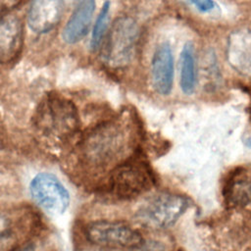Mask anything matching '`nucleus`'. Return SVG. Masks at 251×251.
<instances>
[{
  "label": "nucleus",
  "instance_id": "obj_17",
  "mask_svg": "<svg viewBox=\"0 0 251 251\" xmlns=\"http://www.w3.org/2000/svg\"><path fill=\"white\" fill-rule=\"evenodd\" d=\"M190 4L194 5L195 8L202 13H209L216 8L214 0H186Z\"/></svg>",
  "mask_w": 251,
  "mask_h": 251
},
{
  "label": "nucleus",
  "instance_id": "obj_20",
  "mask_svg": "<svg viewBox=\"0 0 251 251\" xmlns=\"http://www.w3.org/2000/svg\"><path fill=\"white\" fill-rule=\"evenodd\" d=\"M82 0H61L62 4L63 5H66V6H73V5H75L77 4L78 2H81Z\"/></svg>",
  "mask_w": 251,
  "mask_h": 251
},
{
  "label": "nucleus",
  "instance_id": "obj_19",
  "mask_svg": "<svg viewBox=\"0 0 251 251\" xmlns=\"http://www.w3.org/2000/svg\"><path fill=\"white\" fill-rule=\"evenodd\" d=\"M10 227V220L9 218L0 212V232Z\"/></svg>",
  "mask_w": 251,
  "mask_h": 251
},
{
  "label": "nucleus",
  "instance_id": "obj_18",
  "mask_svg": "<svg viewBox=\"0 0 251 251\" xmlns=\"http://www.w3.org/2000/svg\"><path fill=\"white\" fill-rule=\"evenodd\" d=\"M18 2H20V0H0V15L13 8Z\"/></svg>",
  "mask_w": 251,
  "mask_h": 251
},
{
  "label": "nucleus",
  "instance_id": "obj_16",
  "mask_svg": "<svg viewBox=\"0 0 251 251\" xmlns=\"http://www.w3.org/2000/svg\"><path fill=\"white\" fill-rule=\"evenodd\" d=\"M19 229L10 226L0 232V251H17L21 245V235Z\"/></svg>",
  "mask_w": 251,
  "mask_h": 251
},
{
  "label": "nucleus",
  "instance_id": "obj_7",
  "mask_svg": "<svg viewBox=\"0 0 251 251\" xmlns=\"http://www.w3.org/2000/svg\"><path fill=\"white\" fill-rule=\"evenodd\" d=\"M40 120L43 127L52 133L68 135L77 126V115L75 107L65 101H50L42 109Z\"/></svg>",
  "mask_w": 251,
  "mask_h": 251
},
{
  "label": "nucleus",
  "instance_id": "obj_2",
  "mask_svg": "<svg viewBox=\"0 0 251 251\" xmlns=\"http://www.w3.org/2000/svg\"><path fill=\"white\" fill-rule=\"evenodd\" d=\"M152 184L153 176L149 166L139 158H131L115 167L108 187L115 196L128 199L147 191Z\"/></svg>",
  "mask_w": 251,
  "mask_h": 251
},
{
  "label": "nucleus",
  "instance_id": "obj_14",
  "mask_svg": "<svg viewBox=\"0 0 251 251\" xmlns=\"http://www.w3.org/2000/svg\"><path fill=\"white\" fill-rule=\"evenodd\" d=\"M180 87L183 93L191 95L195 91L197 81L196 61L191 42L183 45L180 53Z\"/></svg>",
  "mask_w": 251,
  "mask_h": 251
},
{
  "label": "nucleus",
  "instance_id": "obj_5",
  "mask_svg": "<svg viewBox=\"0 0 251 251\" xmlns=\"http://www.w3.org/2000/svg\"><path fill=\"white\" fill-rule=\"evenodd\" d=\"M138 29L136 23L129 17H122L113 24L106 47L104 58L112 67L126 65L134 51Z\"/></svg>",
  "mask_w": 251,
  "mask_h": 251
},
{
  "label": "nucleus",
  "instance_id": "obj_21",
  "mask_svg": "<svg viewBox=\"0 0 251 251\" xmlns=\"http://www.w3.org/2000/svg\"><path fill=\"white\" fill-rule=\"evenodd\" d=\"M246 144H247V146L251 147V137H250V138H248V139L246 140Z\"/></svg>",
  "mask_w": 251,
  "mask_h": 251
},
{
  "label": "nucleus",
  "instance_id": "obj_13",
  "mask_svg": "<svg viewBox=\"0 0 251 251\" xmlns=\"http://www.w3.org/2000/svg\"><path fill=\"white\" fill-rule=\"evenodd\" d=\"M227 204L238 209H251V171L238 170L230 176L225 187Z\"/></svg>",
  "mask_w": 251,
  "mask_h": 251
},
{
  "label": "nucleus",
  "instance_id": "obj_11",
  "mask_svg": "<svg viewBox=\"0 0 251 251\" xmlns=\"http://www.w3.org/2000/svg\"><path fill=\"white\" fill-rule=\"evenodd\" d=\"M227 59L230 66L243 75H251V30L239 29L228 39Z\"/></svg>",
  "mask_w": 251,
  "mask_h": 251
},
{
  "label": "nucleus",
  "instance_id": "obj_3",
  "mask_svg": "<svg viewBox=\"0 0 251 251\" xmlns=\"http://www.w3.org/2000/svg\"><path fill=\"white\" fill-rule=\"evenodd\" d=\"M85 236L91 243L104 247L135 249L144 244L139 231L118 221L92 222L85 227Z\"/></svg>",
  "mask_w": 251,
  "mask_h": 251
},
{
  "label": "nucleus",
  "instance_id": "obj_9",
  "mask_svg": "<svg viewBox=\"0 0 251 251\" xmlns=\"http://www.w3.org/2000/svg\"><path fill=\"white\" fill-rule=\"evenodd\" d=\"M61 0H31L27 11V25L35 33H46L60 22Z\"/></svg>",
  "mask_w": 251,
  "mask_h": 251
},
{
  "label": "nucleus",
  "instance_id": "obj_15",
  "mask_svg": "<svg viewBox=\"0 0 251 251\" xmlns=\"http://www.w3.org/2000/svg\"><path fill=\"white\" fill-rule=\"evenodd\" d=\"M109 13H110V2L106 1L99 12V15L95 21V24L92 29V35L90 40V47L92 50H96L100 46L103 40L105 31L107 29V25L109 23Z\"/></svg>",
  "mask_w": 251,
  "mask_h": 251
},
{
  "label": "nucleus",
  "instance_id": "obj_1",
  "mask_svg": "<svg viewBox=\"0 0 251 251\" xmlns=\"http://www.w3.org/2000/svg\"><path fill=\"white\" fill-rule=\"evenodd\" d=\"M128 137L119 124H106L90 132L82 141L83 161L92 167L109 166L125 153Z\"/></svg>",
  "mask_w": 251,
  "mask_h": 251
},
{
  "label": "nucleus",
  "instance_id": "obj_12",
  "mask_svg": "<svg viewBox=\"0 0 251 251\" xmlns=\"http://www.w3.org/2000/svg\"><path fill=\"white\" fill-rule=\"evenodd\" d=\"M94 11L95 0H82L79 2L63 29L62 38L66 43L75 44L87 34Z\"/></svg>",
  "mask_w": 251,
  "mask_h": 251
},
{
  "label": "nucleus",
  "instance_id": "obj_8",
  "mask_svg": "<svg viewBox=\"0 0 251 251\" xmlns=\"http://www.w3.org/2000/svg\"><path fill=\"white\" fill-rule=\"evenodd\" d=\"M151 75L154 89L161 95H169L174 84L175 60L168 42L159 44L155 49L151 62Z\"/></svg>",
  "mask_w": 251,
  "mask_h": 251
},
{
  "label": "nucleus",
  "instance_id": "obj_10",
  "mask_svg": "<svg viewBox=\"0 0 251 251\" xmlns=\"http://www.w3.org/2000/svg\"><path fill=\"white\" fill-rule=\"evenodd\" d=\"M24 42V28L21 20L15 16L0 19V63H9L21 53Z\"/></svg>",
  "mask_w": 251,
  "mask_h": 251
},
{
  "label": "nucleus",
  "instance_id": "obj_4",
  "mask_svg": "<svg viewBox=\"0 0 251 251\" xmlns=\"http://www.w3.org/2000/svg\"><path fill=\"white\" fill-rule=\"evenodd\" d=\"M185 197L176 193H161L144 204L136 216L143 224L165 228L173 226L188 208Z\"/></svg>",
  "mask_w": 251,
  "mask_h": 251
},
{
  "label": "nucleus",
  "instance_id": "obj_6",
  "mask_svg": "<svg viewBox=\"0 0 251 251\" xmlns=\"http://www.w3.org/2000/svg\"><path fill=\"white\" fill-rule=\"evenodd\" d=\"M29 191L33 200L48 213L63 215L70 205V193L51 173H39L31 179Z\"/></svg>",
  "mask_w": 251,
  "mask_h": 251
}]
</instances>
